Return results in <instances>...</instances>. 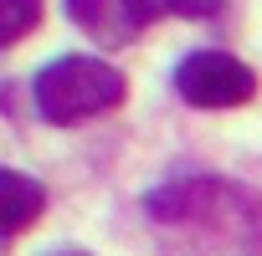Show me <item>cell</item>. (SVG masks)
<instances>
[{"mask_svg":"<svg viewBox=\"0 0 262 256\" xmlns=\"http://www.w3.org/2000/svg\"><path fill=\"white\" fill-rule=\"evenodd\" d=\"M67 16L103 46H123L134 36V21H128L123 0H67Z\"/></svg>","mask_w":262,"mask_h":256,"instance_id":"obj_5","label":"cell"},{"mask_svg":"<svg viewBox=\"0 0 262 256\" xmlns=\"http://www.w3.org/2000/svg\"><path fill=\"white\" fill-rule=\"evenodd\" d=\"M31 97H36V113L47 123L67 128V123H88V118L118 108L128 97V77L98 57H57L36 72Z\"/></svg>","mask_w":262,"mask_h":256,"instance_id":"obj_1","label":"cell"},{"mask_svg":"<svg viewBox=\"0 0 262 256\" xmlns=\"http://www.w3.org/2000/svg\"><path fill=\"white\" fill-rule=\"evenodd\" d=\"M47 210V190L21 174V169H0V236H21L41 220Z\"/></svg>","mask_w":262,"mask_h":256,"instance_id":"obj_4","label":"cell"},{"mask_svg":"<svg viewBox=\"0 0 262 256\" xmlns=\"http://www.w3.org/2000/svg\"><path fill=\"white\" fill-rule=\"evenodd\" d=\"M175 92L190 108H242L257 97V72L231 52H190L175 67Z\"/></svg>","mask_w":262,"mask_h":256,"instance_id":"obj_2","label":"cell"},{"mask_svg":"<svg viewBox=\"0 0 262 256\" xmlns=\"http://www.w3.org/2000/svg\"><path fill=\"white\" fill-rule=\"evenodd\" d=\"M52 256H93V251H52Z\"/></svg>","mask_w":262,"mask_h":256,"instance_id":"obj_8","label":"cell"},{"mask_svg":"<svg viewBox=\"0 0 262 256\" xmlns=\"http://www.w3.org/2000/svg\"><path fill=\"white\" fill-rule=\"evenodd\" d=\"M216 195H221L216 174H180V180H165L160 190H149L144 195V210L155 220H165V225H180V220H195Z\"/></svg>","mask_w":262,"mask_h":256,"instance_id":"obj_3","label":"cell"},{"mask_svg":"<svg viewBox=\"0 0 262 256\" xmlns=\"http://www.w3.org/2000/svg\"><path fill=\"white\" fill-rule=\"evenodd\" d=\"M41 26V0H0V46H16Z\"/></svg>","mask_w":262,"mask_h":256,"instance_id":"obj_7","label":"cell"},{"mask_svg":"<svg viewBox=\"0 0 262 256\" xmlns=\"http://www.w3.org/2000/svg\"><path fill=\"white\" fill-rule=\"evenodd\" d=\"M128 21L139 26H155V21H170V16H185V21H206L221 11V0H123Z\"/></svg>","mask_w":262,"mask_h":256,"instance_id":"obj_6","label":"cell"}]
</instances>
